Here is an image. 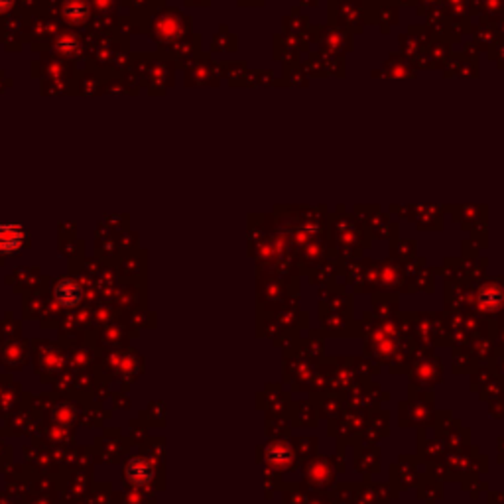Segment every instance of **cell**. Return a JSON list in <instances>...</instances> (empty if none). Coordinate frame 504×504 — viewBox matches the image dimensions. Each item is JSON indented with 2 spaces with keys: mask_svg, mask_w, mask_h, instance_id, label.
<instances>
[{
  "mask_svg": "<svg viewBox=\"0 0 504 504\" xmlns=\"http://www.w3.org/2000/svg\"><path fill=\"white\" fill-rule=\"evenodd\" d=\"M24 242V230L18 225H0V252H14Z\"/></svg>",
  "mask_w": 504,
  "mask_h": 504,
  "instance_id": "1",
  "label": "cell"
},
{
  "mask_svg": "<svg viewBox=\"0 0 504 504\" xmlns=\"http://www.w3.org/2000/svg\"><path fill=\"white\" fill-rule=\"evenodd\" d=\"M55 293L63 306H75L81 300V290L73 282H62Z\"/></svg>",
  "mask_w": 504,
  "mask_h": 504,
  "instance_id": "2",
  "label": "cell"
},
{
  "mask_svg": "<svg viewBox=\"0 0 504 504\" xmlns=\"http://www.w3.org/2000/svg\"><path fill=\"white\" fill-rule=\"evenodd\" d=\"M150 477L152 473L146 463H142V461H130V465H128V478H130V481L138 483V485H144Z\"/></svg>",
  "mask_w": 504,
  "mask_h": 504,
  "instance_id": "3",
  "label": "cell"
},
{
  "mask_svg": "<svg viewBox=\"0 0 504 504\" xmlns=\"http://www.w3.org/2000/svg\"><path fill=\"white\" fill-rule=\"evenodd\" d=\"M12 4V0H0V10H6Z\"/></svg>",
  "mask_w": 504,
  "mask_h": 504,
  "instance_id": "4",
  "label": "cell"
}]
</instances>
